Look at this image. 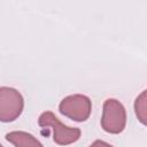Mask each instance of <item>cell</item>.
Wrapping results in <instances>:
<instances>
[{"label": "cell", "instance_id": "1", "mask_svg": "<svg viewBox=\"0 0 147 147\" xmlns=\"http://www.w3.org/2000/svg\"><path fill=\"white\" fill-rule=\"evenodd\" d=\"M38 124L41 127H51L53 131V140L60 146L76 142L82 134L78 127H70L62 124L52 111H44L42 114H40Z\"/></svg>", "mask_w": 147, "mask_h": 147}, {"label": "cell", "instance_id": "2", "mask_svg": "<svg viewBox=\"0 0 147 147\" xmlns=\"http://www.w3.org/2000/svg\"><path fill=\"white\" fill-rule=\"evenodd\" d=\"M126 125V110L122 102L117 99L109 98L103 102V110L101 117V127L103 131L118 134Z\"/></svg>", "mask_w": 147, "mask_h": 147}, {"label": "cell", "instance_id": "3", "mask_svg": "<svg viewBox=\"0 0 147 147\" xmlns=\"http://www.w3.org/2000/svg\"><path fill=\"white\" fill-rule=\"evenodd\" d=\"M23 108L24 99L16 88L0 86V122H14L21 116Z\"/></svg>", "mask_w": 147, "mask_h": 147}, {"label": "cell", "instance_id": "4", "mask_svg": "<svg viewBox=\"0 0 147 147\" xmlns=\"http://www.w3.org/2000/svg\"><path fill=\"white\" fill-rule=\"evenodd\" d=\"M59 110L62 115L75 122H85L91 115L92 101L87 95L71 94L61 100Z\"/></svg>", "mask_w": 147, "mask_h": 147}, {"label": "cell", "instance_id": "5", "mask_svg": "<svg viewBox=\"0 0 147 147\" xmlns=\"http://www.w3.org/2000/svg\"><path fill=\"white\" fill-rule=\"evenodd\" d=\"M6 140L15 147H44L34 136L25 131H11L6 134Z\"/></svg>", "mask_w": 147, "mask_h": 147}, {"label": "cell", "instance_id": "6", "mask_svg": "<svg viewBox=\"0 0 147 147\" xmlns=\"http://www.w3.org/2000/svg\"><path fill=\"white\" fill-rule=\"evenodd\" d=\"M134 111H136V116L138 117L139 122L146 125V121H147V91L146 90H144L136 98Z\"/></svg>", "mask_w": 147, "mask_h": 147}, {"label": "cell", "instance_id": "7", "mask_svg": "<svg viewBox=\"0 0 147 147\" xmlns=\"http://www.w3.org/2000/svg\"><path fill=\"white\" fill-rule=\"evenodd\" d=\"M88 147H114V146L108 144V142H106V141H103V140H95Z\"/></svg>", "mask_w": 147, "mask_h": 147}, {"label": "cell", "instance_id": "8", "mask_svg": "<svg viewBox=\"0 0 147 147\" xmlns=\"http://www.w3.org/2000/svg\"><path fill=\"white\" fill-rule=\"evenodd\" d=\"M0 147H3V146H2V145H1V144H0Z\"/></svg>", "mask_w": 147, "mask_h": 147}]
</instances>
